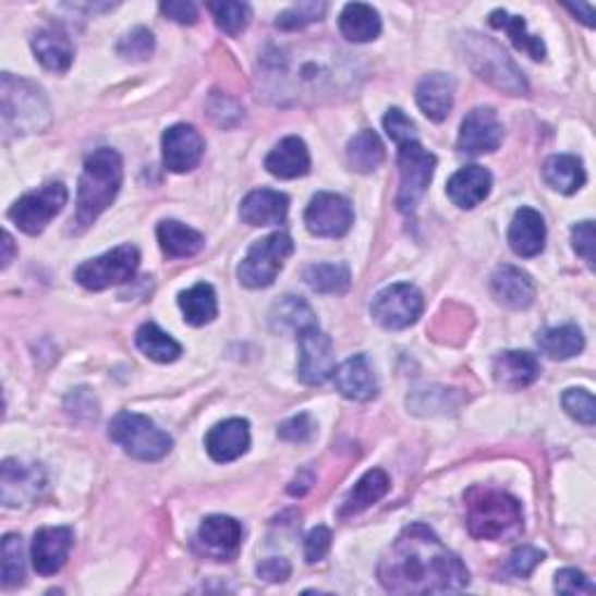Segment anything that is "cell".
<instances>
[{
  "mask_svg": "<svg viewBox=\"0 0 596 596\" xmlns=\"http://www.w3.org/2000/svg\"><path fill=\"white\" fill-rule=\"evenodd\" d=\"M378 577L391 594H446L469 585V569L424 524H411L385 552Z\"/></svg>",
  "mask_w": 596,
  "mask_h": 596,
  "instance_id": "6da1fadb",
  "label": "cell"
},
{
  "mask_svg": "<svg viewBox=\"0 0 596 596\" xmlns=\"http://www.w3.org/2000/svg\"><path fill=\"white\" fill-rule=\"evenodd\" d=\"M343 52H299V49H270L261 57V77L268 92L278 98H301L333 94L354 80Z\"/></svg>",
  "mask_w": 596,
  "mask_h": 596,
  "instance_id": "7a4b0ae2",
  "label": "cell"
},
{
  "mask_svg": "<svg viewBox=\"0 0 596 596\" xmlns=\"http://www.w3.org/2000/svg\"><path fill=\"white\" fill-rule=\"evenodd\" d=\"M124 168L122 157L110 147H100L84 161L77 192V212L73 217V231L82 233L104 215L122 190Z\"/></svg>",
  "mask_w": 596,
  "mask_h": 596,
  "instance_id": "3957f363",
  "label": "cell"
},
{
  "mask_svg": "<svg viewBox=\"0 0 596 596\" xmlns=\"http://www.w3.org/2000/svg\"><path fill=\"white\" fill-rule=\"evenodd\" d=\"M466 501V524L475 538L510 540L522 534V506L510 494L475 487L469 491Z\"/></svg>",
  "mask_w": 596,
  "mask_h": 596,
  "instance_id": "277c9868",
  "label": "cell"
},
{
  "mask_svg": "<svg viewBox=\"0 0 596 596\" xmlns=\"http://www.w3.org/2000/svg\"><path fill=\"white\" fill-rule=\"evenodd\" d=\"M0 119H3L5 141H10L14 135H28L47 129L52 114H49L47 96L38 84L3 73V82H0Z\"/></svg>",
  "mask_w": 596,
  "mask_h": 596,
  "instance_id": "5b68a950",
  "label": "cell"
},
{
  "mask_svg": "<svg viewBox=\"0 0 596 596\" xmlns=\"http://www.w3.org/2000/svg\"><path fill=\"white\" fill-rule=\"evenodd\" d=\"M464 45V59L475 71V75L483 77L491 87H497L510 96H524L530 92L524 75L515 61L510 59L503 47L494 42L491 38L478 36V33H469L462 40Z\"/></svg>",
  "mask_w": 596,
  "mask_h": 596,
  "instance_id": "8992f818",
  "label": "cell"
},
{
  "mask_svg": "<svg viewBox=\"0 0 596 596\" xmlns=\"http://www.w3.org/2000/svg\"><path fill=\"white\" fill-rule=\"evenodd\" d=\"M110 438L141 462H159L173 450V438L161 431L149 417L138 413H119L110 422Z\"/></svg>",
  "mask_w": 596,
  "mask_h": 596,
  "instance_id": "52a82bcc",
  "label": "cell"
},
{
  "mask_svg": "<svg viewBox=\"0 0 596 596\" xmlns=\"http://www.w3.org/2000/svg\"><path fill=\"white\" fill-rule=\"evenodd\" d=\"M294 254V241L287 233H270L257 241L238 266V280L247 289H264L276 282L284 261Z\"/></svg>",
  "mask_w": 596,
  "mask_h": 596,
  "instance_id": "ba28073f",
  "label": "cell"
},
{
  "mask_svg": "<svg viewBox=\"0 0 596 596\" xmlns=\"http://www.w3.org/2000/svg\"><path fill=\"white\" fill-rule=\"evenodd\" d=\"M399 196L397 206L403 215H415L419 200L427 194V186L431 184L434 170H436V157L431 151L424 149L417 141L399 145Z\"/></svg>",
  "mask_w": 596,
  "mask_h": 596,
  "instance_id": "9c48e42d",
  "label": "cell"
},
{
  "mask_svg": "<svg viewBox=\"0 0 596 596\" xmlns=\"http://www.w3.org/2000/svg\"><path fill=\"white\" fill-rule=\"evenodd\" d=\"M141 266V252L133 245H122L106 252L104 257L84 261L75 270V280L92 292H104L108 287L129 282Z\"/></svg>",
  "mask_w": 596,
  "mask_h": 596,
  "instance_id": "30bf717a",
  "label": "cell"
},
{
  "mask_svg": "<svg viewBox=\"0 0 596 596\" xmlns=\"http://www.w3.org/2000/svg\"><path fill=\"white\" fill-rule=\"evenodd\" d=\"M424 313V296L415 284H391L376 294L370 303V315L380 327L401 331L413 327Z\"/></svg>",
  "mask_w": 596,
  "mask_h": 596,
  "instance_id": "8fae6325",
  "label": "cell"
},
{
  "mask_svg": "<svg viewBox=\"0 0 596 596\" xmlns=\"http://www.w3.org/2000/svg\"><path fill=\"white\" fill-rule=\"evenodd\" d=\"M68 190L61 182H49L40 186L38 192H31L22 196L10 208V219L28 235H38L47 229L49 221H52L65 206Z\"/></svg>",
  "mask_w": 596,
  "mask_h": 596,
  "instance_id": "7c38bea8",
  "label": "cell"
},
{
  "mask_svg": "<svg viewBox=\"0 0 596 596\" xmlns=\"http://www.w3.org/2000/svg\"><path fill=\"white\" fill-rule=\"evenodd\" d=\"M336 376V356L331 336L319 327L299 336V378L305 385H325Z\"/></svg>",
  "mask_w": 596,
  "mask_h": 596,
  "instance_id": "4fadbf2b",
  "label": "cell"
},
{
  "mask_svg": "<svg viewBox=\"0 0 596 596\" xmlns=\"http://www.w3.org/2000/svg\"><path fill=\"white\" fill-rule=\"evenodd\" d=\"M354 221V210L350 200L340 194L321 192L313 196L308 210H305V227L319 238H340L345 235Z\"/></svg>",
  "mask_w": 596,
  "mask_h": 596,
  "instance_id": "5bb4252c",
  "label": "cell"
},
{
  "mask_svg": "<svg viewBox=\"0 0 596 596\" xmlns=\"http://www.w3.org/2000/svg\"><path fill=\"white\" fill-rule=\"evenodd\" d=\"M243 543V526L227 515H212L203 520L196 534V550L215 561H231Z\"/></svg>",
  "mask_w": 596,
  "mask_h": 596,
  "instance_id": "9a60e30c",
  "label": "cell"
},
{
  "mask_svg": "<svg viewBox=\"0 0 596 596\" xmlns=\"http://www.w3.org/2000/svg\"><path fill=\"white\" fill-rule=\"evenodd\" d=\"M0 473H3V478H0V499L8 508L28 506L45 487V473L38 464L5 459Z\"/></svg>",
  "mask_w": 596,
  "mask_h": 596,
  "instance_id": "2e32d148",
  "label": "cell"
},
{
  "mask_svg": "<svg viewBox=\"0 0 596 596\" xmlns=\"http://www.w3.org/2000/svg\"><path fill=\"white\" fill-rule=\"evenodd\" d=\"M501 143L503 124L491 108H475L464 117L457 141L459 151H464V155H485V151L499 149Z\"/></svg>",
  "mask_w": 596,
  "mask_h": 596,
  "instance_id": "e0dca14e",
  "label": "cell"
},
{
  "mask_svg": "<svg viewBox=\"0 0 596 596\" xmlns=\"http://www.w3.org/2000/svg\"><path fill=\"white\" fill-rule=\"evenodd\" d=\"M163 163L170 173H190L206 151L200 133L190 124H175L163 133Z\"/></svg>",
  "mask_w": 596,
  "mask_h": 596,
  "instance_id": "ac0fdd59",
  "label": "cell"
},
{
  "mask_svg": "<svg viewBox=\"0 0 596 596\" xmlns=\"http://www.w3.org/2000/svg\"><path fill=\"white\" fill-rule=\"evenodd\" d=\"M73 548V532L68 526H45L36 532L31 545L33 569L40 575H57Z\"/></svg>",
  "mask_w": 596,
  "mask_h": 596,
  "instance_id": "d6986e66",
  "label": "cell"
},
{
  "mask_svg": "<svg viewBox=\"0 0 596 596\" xmlns=\"http://www.w3.org/2000/svg\"><path fill=\"white\" fill-rule=\"evenodd\" d=\"M491 294L501 305L510 311H524L530 308L536 299V284L530 272L515 266H501L491 276Z\"/></svg>",
  "mask_w": 596,
  "mask_h": 596,
  "instance_id": "ffe728a7",
  "label": "cell"
},
{
  "mask_svg": "<svg viewBox=\"0 0 596 596\" xmlns=\"http://www.w3.org/2000/svg\"><path fill=\"white\" fill-rule=\"evenodd\" d=\"M208 454L219 464L235 462L250 450V424L245 419H227L219 422L206 436Z\"/></svg>",
  "mask_w": 596,
  "mask_h": 596,
  "instance_id": "44dd1931",
  "label": "cell"
},
{
  "mask_svg": "<svg viewBox=\"0 0 596 596\" xmlns=\"http://www.w3.org/2000/svg\"><path fill=\"white\" fill-rule=\"evenodd\" d=\"M336 387L350 401H370L378 397V378L368 356L354 354L336 370Z\"/></svg>",
  "mask_w": 596,
  "mask_h": 596,
  "instance_id": "7402d4cb",
  "label": "cell"
},
{
  "mask_svg": "<svg viewBox=\"0 0 596 596\" xmlns=\"http://www.w3.org/2000/svg\"><path fill=\"white\" fill-rule=\"evenodd\" d=\"M289 212V198L276 190H257L243 198L241 217L250 227L284 224Z\"/></svg>",
  "mask_w": 596,
  "mask_h": 596,
  "instance_id": "603a6c76",
  "label": "cell"
},
{
  "mask_svg": "<svg viewBox=\"0 0 596 596\" xmlns=\"http://www.w3.org/2000/svg\"><path fill=\"white\" fill-rule=\"evenodd\" d=\"M266 168L270 175L280 180H296L308 175L311 170V151L305 143L296 135H289V138L280 141L276 147L270 149L266 157Z\"/></svg>",
  "mask_w": 596,
  "mask_h": 596,
  "instance_id": "cb8c5ba5",
  "label": "cell"
},
{
  "mask_svg": "<svg viewBox=\"0 0 596 596\" xmlns=\"http://www.w3.org/2000/svg\"><path fill=\"white\" fill-rule=\"evenodd\" d=\"M508 243L518 257H538L545 247V221L532 208H520L510 221Z\"/></svg>",
  "mask_w": 596,
  "mask_h": 596,
  "instance_id": "d4e9b609",
  "label": "cell"
},
{
  "mask_svg": "<svg viewBox=\"0 0 596 596\" xmlns=\"http://www.w3.org/2000/svg\"><path fill=\"white\" fill-rule=\"evenodd\" d=\"M491 175L483 166H466L454 173L448 182V196L462 210H471L489 196Z\"/></svg>",
  "mask_w": 596,
  "mask_h": 596,
  "instance_id": "484cf974",
  "label": "cell"
},
{
  "mask_svg": "<svg viewBox=\"0 0 596 596\" xmlns=\"http://www.w3.org/2000/svg\"><path fill=\"white\" fill-rule=\"evenodd\" d=\"M494 380L508 389H522L536 382L540 376V364L532 352H520V350H508L497 354L494 360Z\"/></svg>",
  "mask_w": 596,
  "mask_h": 596,
  "instance_id": "4316f807",
  "label": "cell"
},
{
  "mask_svg": "<svg viewBox=\"0 0 596 596\" xmlns=\"http://www.w3.org/2000/svg\"><path fill=\"white\" fill-rule=\"evenodd\" d=\"M417 106L431 122L448 119L454 106V80L446 73H431L417 84Z\"/></svg>",
  "mask_w": 596,
  "mask_h": 596,
  "instance_id": "83f0119b",
  "label": "cell"
},
{
  "mask_svg": "<svg viewBox=\"0 0 596 596\" xmlns=\"http://www.w3.org/2000/svg\"><path fill=\"white\" fill-rule=\"evenodd\" d=\"M36 59L52 73H65L73 65L75 49L61 28H40L31 40Z\"/></svg>",
  "mask_w": 596,
  "mask_h": 596,
  "instance_id": "f1b7e54d",
  "label": "cell"
},
{
  "mask_svg": "<svg viewBox=\"0 0 596 596\" xmlns=\"http://www.w3.org/2000/svg\"><path fill=\"white\" fill-rule=\"evenodd\" d=\"M317 317L313 308L301 296H282L270 308V329L276 333L301 336L303 331L315 329Z\"/></svg>",
  "mask_w": 596,
  "mask_h": 596,
  "instance_id": "f546056e",
  "label": "cell"
},
{
  "mask_svg": "<svg viewBox=\"0 0 596 596\" xmlns=\"http://www.w3.org/2000/svg\"><path fill=\"white\" fill-rule=\"evenodd\" d=\"M159 235V245L163 250L166 257L170 259H186L194 257L206 245V238H203L196 229L182 224V221L175 219H166L157 229Z\"/></svg>",
  "mask_w": 596,
  "mask_h": 596,
  "instance_id": "4dcf8cb0",
  "label": "cell"
},
{
  "mask_svg": "<svg viewBox=\"0 0 596 596\" xmlns=\"http://www.w3.org/2000/svg\"><path fill=\"white\" fill-rule=\"evenodd\" d=\"M382 31V20L378 10L366 3H350L345 10L340 12V33L350 40V42H370L380 36Z\"/></svg>",
  "mask_w": 596,
  "mask_h": 596,
  "instance_id": "1f68e13d",
  "label": "cell"
},
{
  "mask_svg": "<svg viewBox=\"0 0 596 596\" xmlns=\"http://www.w3.org/2000/svg\"><path fill=\"white\" fill-rule=\"evenodd\" d=\"M543 180L559 194H575L585 184L583 161L571 155H555L543 163Z\"/></svg>",
  "mask_w": 596,
  "mask_h": 596,
  "instance_id": "d6a6232c",
  "label": "cell"
},
{
  "mask_svg": "<svg viewBox=\"0 0 596 596\" xmlns=\"http://www.w3.org/2000/svg\"><path fill=\"white\" fill-rule=\"evenodd\" d=\"M389 491V478L387 473L380 469L368 471L364 478L352 487L348 494V499L343 501V508H340V515H356L366 510L368 506L378 503L385 494Z\"/></svg>",
  "mask_w": 596,
  "mask_h": 596,
  "instance_id": "836d02e7",
  "label": "cell"
},
{
  "mask_svg": "<svg viewBox=\"0 0 596 596\" xmlns=\"http://www.w3.org/2000/svg\"><path fill=\"white\" fill-rule=\"evenodd\" d=\"M178 303L184 313V319L190 321L192 327H206L217 317L215 289L206 282H198L192 289H186V292L180 294Z\"/></svg>",
  "mask_w": 596,
  "mask_h": 596,
  "instance_id": "e575fe53",
  "label": "cell"
},
{
  "mask_svg": "<svg viewBox=\"0 0 596 596\" xmlns=\"http://www.w3.org/2000/svg\"><path fill=\"white\" fill-rule=\"evenodd\" d=\"M135 345L147 356V360L157 362V364H173L180 360L182 345L175 338H170L166 331H161L157 325H143L135 333Z\"/></svg>",
  "mask_w": 596,
  "mask_h": 596,
  "instance_id": "d590c367",
  "label": "cell"
},
{
  "mask_svg": "<svg viewBox=\"0 0 596 596\" xmlns=\"http://www.w3.org/2000/svg\"><path fill=\"white\" fill-rule=\"evenodd\" d=\"M538 348L543 354H548L550 360L564 362L585 350V336L581 329L573 327V325L545 329L538 333Z\"/></svg>",
  "mask_w": 596,
  "mask_h": 596,
  "instance_id": "8d00e7d4",
  "label": "cell"
},
{
  "mask_svg": "<svg viewBox=\"0 0 596 596\" xmlns=\"http://www.w3.org/2000/svg\"><path fill=\"white\" fill-rule=\"evenodd\" d=\"M489 24L494 28L506 31L510 42H513L520 49V52H526L534 61H543L545 59V45H543V40L526 33V24H524L522 16H513V14H508L506 10H494L489 14Z\"/></svg>",
  "mask_w": 596,
  "mask_h": 596,
  "instance_id": "74e56055",
  "label": "cell"
},
{
  "mask_svg": "<svg viewBox=\"0 0 596 596\" xmlns=\"http://www.w3.org/2000/svg\"><path fill=\"white\" fill-rule=\"evenodd\" d=\"M385 161V147L376 131L356 133L348 145V163L356 173H373Z\"/></svg>",
  "mask_w": 596,
  "mask_h": 596,
  "instance_id": "f35d334b",
  "label": "cell"
},
{
  "mask_svg": "<svg viewBox=\"0 0 596 596\" xmlns=\"http://www.w3.org/2000/svg\"><path fill=\"white\" fill-rule=\"evenodd\" d=\"M303 278L308 282V287L319 294H345L352 284L350 270L336 264H315L311 268H305Z\"/></svg>",
  "mask_w": 596,
  "mask_h": 596,
  "instance_id": "ab89813d",
  "label": "cell"
},
{
  "mask_svg": "<svg viewBox=\"0 0 596 596\" xmlns=\"http://www.w3.org/2000/svg\"><path fill=\"white\" fill-rule=\"evenodd\" d=\"M26 577V567H24V545L22 536L8 534L3 538V587L12 589L20 587Z\"/></svg>",
  "mask_w": 596,
  "mask_h": 596,
  "instance_id": "60d3db41",
  "label": "cell"
},
{
  "mask_svg": "<svg viewBox=\"0 0 596 596\" xmlns=\"http://www.w3.org/2000/svg\"><path fill=\"white\" fill-rule=\"evenodd\" d=\"M208 10L215 14V22L219 31L229 33V36H238L250 24V5L233 3V0H221V3H208Z\"/></svg>",
  "mask_w": 596,
  "mask_h": 596,
  "instance_id": "b9f144b4",
  "label": "cell"
},
{
  "mask_svg": "<svg viewBox=\"0 0 596 596\" xmlns=\"http://www.w3.org/2000/svg\"><path fill=\"white\" fill-rule=\"evenodd\" d=\"M155 36H151V31L138 26L129 31L126 36L119 40L117 52L126 61H147L151 54H155Z\"/></svg>",
  "mask_w": 596,
  "mask_h": 596,
  "instance_id": "7bdbcfd3",
  "label": "cell"
},
{
  "mask_svg": "<svg viewBox=\"0 0 596 596\" xmlns=\"http://www.w3.org/2000/svg\"><path fill=\"white\" fill-rule=\"evenodd\" d=\"M325 12H327V3H299L294 8L280 12L278 20H276V26L287 33L301 31L305 26L319 22L321 16H325Z\"/></svg>",
  "mask_w": 596,
  "mask_h": 596,
  "instance_id": "ee69618b",
  "label": "cell"
},
{
  "mask_svg": "<svg viewBox=\"0 0 596 596\" xmlns=\"http://www.w3.org/2000/svg\"><path fill=\"white\" fill-rule=\"evenodd\" d=\"M561 403H564V411L585 427H592L596 422V403L587 389H567Z\"/></svg>",
  "mask_w": 596,
  "mask_h": 596,
  "instance_id": "f6af8a7d",
  "label": "cell"
},
{
  "mask_svg": "<svg viewBox=\"0 0 596 596\" xmlns=\"http://www.w3.org/2000/svg\"><path fill=\"white\" fill-rule=\"evenodd\" d=\"M385 131L391 141H394L397 145H403V143H411L417 138V129L415 124L408 119V114L399 108H391L387 114H385Z\"/></svg>",
  "mask_w": 596,
  "mask_h": 596,
  "instance_id": "bcb514c9",
  "label": "cell"
},
{
  "mask_svg": "<svg viewBox=\"0 0 596 596\" xmlns=\"http://www.w3.org/2000/svg\"><path fill=\"white\" fill-rule=\"evenodd\" d=\"M555 589L559 594H571V596H583V594H594L596 587L589 581V577L577 571V569H564L559 571L555 577Z\"/></svg>",
  "mask_w": 596,
  "mask_h": 596,
  "instance_id": "7dc6e473",
  "label": "cell"
},
{
  "mask_svg": "<svg viewBox=\"0 0 596 596\" xmlns=\"http://www.w3.org/2000/svg\"><path fill=\"white\" fill-rule=\"evenodd\" d=\"M545 559V555L536 548H530V545H522L513 555L508 557V573H513L515 577H530L534 569Z\"/></svg>",
  "mask_w": 596,
  "mask_h": 596,
  "instance_id": "c3c4849f",
  "label": "cell"
},
{
  "mask_svg": "<svg viewBox=\"0 0 596 596\" xmlns=\"http://www.w3.org/2000/svg\"><path fill=\"white\" fill-rule=\"evenodd\" d=\"M278 436L282 440H289V442H305L311 440L315 436V422L311 419V415H296L292 419H287L282 427L278 429Z\"/></svg>",
  "mask_w": 596,
  "mask_h": 596,
  "instance_id": "681fc988",
  "label": "cell"
},
{
  "mask_svg": "<svg viewBox=\"0 0 596 596\" xmlns=\"http://www.w3.org/2000/svg\"><path fill=\"white\" fill-rule=\"evenodd\" d=\"M331 548V532L327 526H315V530L305 538V559H308V564H317L327 557Z\"/></svg>",
  "mask_w": 596,
  "mask_h": 596,
  "instance_id": "f907efd6",
  "label": "cell"
},
{
  "mask_svg": "<svg viewBox=\"0 0 596 596\" xmlns=\"http://www.w3.org/2000/svg\"><path fill=\"white\" fill-rule=\"evenodd\" d=\"M571 235H573V250L589 264V268H594V247H596L594 221H581V224L573 227Z\"/></svg>",
  "mask_w": 596,
  "mask_h": 596,
  "instance_id": "816d5d0a",
  "label": "cell"
},
{
  "mask_svg": "<svg viewBox=\"0 0 596 596\" xmlns=\"http://www.w3.org/2000/svg\"><path fill=\"white\" fill-rule=\"evenodd\" d=\"M257 573L268 583H284L287 577L292 575V564L282 557H270L261 561V564L257 567Z\"/></svg>",
  "mask_w": 596,
  "mask_h": 596,
  "instance_id": "f5cc1de1",
  "label": "cell"
},
{
  "mask_svg": "<svg viewBox=\"0 0 596 596\" xmlns=\"http://www.w3.org/2000/svg\"><path fill=\"white\" fill-rule=\"evenodd\" d=\"M161 12L178 24H196L198 8L194 3H184V0H170V3H161Z\"/></svg>",
  "mask_w": 596,
  "mask_h": 596,
  "instance_id": "db71d44e",
  "label": "cell"
},
{
  "mask_svg": "<svg viewBox=\"0 0 596 596\" xmlns=\"http://www.w3.org/2000/svg\"><path fill=\"white\" fill-rule=\"evenodd\" d=\"M569 12H573L575 16H581V22L585 26H594V8L589 3H577V5H567Z\"/></svg>",
  "mask_w": 596,
  "mask_h": 596,
  "instance_id": "11a10c76",
  "label": "cell"
},
{
  "mask_svg": "<svg viewBox=\"0 0 596 596\" xmlns=\"http://www.w3.org/2000/svg\"><path fill=\"white\" fill-rule=\"evenodd\" d=\"M3 247H5V254H3V268H8L10 261H12V257H14V241H12V235H10V233L3 235Z\"/></svg>",
  "mask_w": 596,
  "mask_h": 596,
  "instance_id": "9f6ffc18",
  "label": "cell"
}]
</instances>
